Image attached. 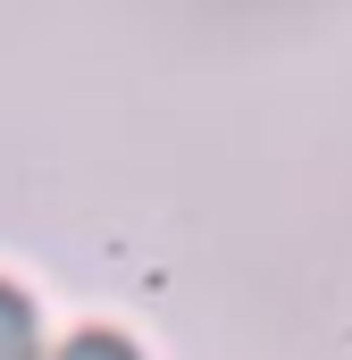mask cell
<instances>
[{"label": "cell", "instance_id": "cell-1", "mask_svg": "<svg viewBox=\"0 0 352 360\" xmlns=\"http://www.w3.org/2000/svg\"><path fill=\"white\" fill-rule=\"evenodd\" d=\"M34 302L17 293V285H0V360H34Z\"/></svg>", "mask_w": 352, "mask_h": 360}, {"label": "cell", "instance_id": "cell-2", "mask_svg": "<svg viewBox=\"0 0 352 360\" xmlns=\"http://www.w3.org/2000/svg\"><path fill=\"white\" fill-rule=\"evenodd\" d=\"M59 360H143L126 335H109V327H84V335H68L59 344Z\"/></svg>", "mask_w": 352, "mask_h": 360}]
</instances>
